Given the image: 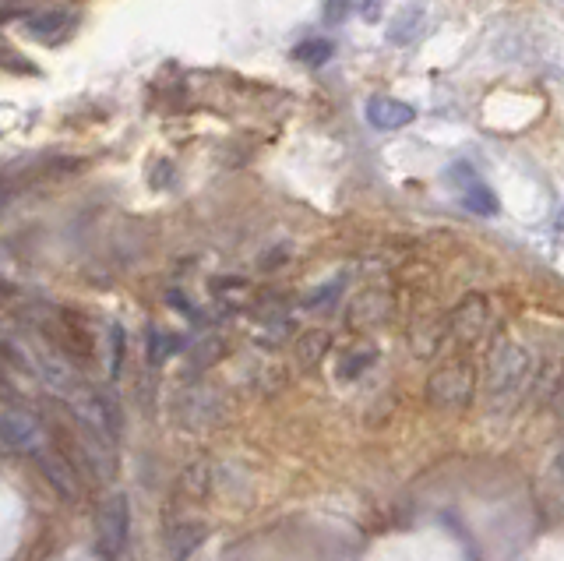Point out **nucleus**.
<instances>
[{
	"label": "nucleus",
	"instance_id": "nucleus-1",
	"mask_svg": "<svg viewBox=\"0 0 564 561\" xmlns=\"http://www.w3.org/2000/svg\"><path fill=\"white\" fill-rule=\"evenodd\" d=\"M533 382V357L519 343H498L487 360V403L494 410H512Z\"/></svg>",
	"mask_w": 564,
	"mask_h": 561
},
{
	"label": "nucleus",
	"instance_id": "nucleus-2",
	"mask_svg": "<svg viewBox=\"0 0 564 561\" xmlns=\"http://www.w3.org/2000/svg\"><path fill=\"white\" fill-rule=\"evenodd\" d=\"M476 396V371L466 360H452V364L438 367V371L427 378V399H431L438 410L459 413L473 403Z\"/></svg>",
	"mask_w": 564,
	"mask_h": 561
},
{
	"label": "nucleus",
	"instance_id": "nucleus-3",
	"mask_svg": "<svg viewBox=\"0 0 564 561\" xmlns=\"http://www.w3.org/2000/svg\"><path fill=\"white\" fill-rule=\"evenodd\" d=\"M0 434H4V445L8 452L18 456H32L46 449V434L39 427V420L29 410H18V406H4V417H0Z\"/></svg>",
	"mask_w": 564,
	"mask_h": 561
},
{
	"label": "nucleus",
	"instance_id": "nucleus-4",
	"mask_svg": "<svg viewBox=\"0 0 564 561\" xmlns=\"http://www.w3.org/2000/svg\"><path fill=\"white\" fill-rule=\"evenodd\" d=\"M448 180H452V187L459 191V202L466 205L469 212H476V216H498V212H501L498 195H494V191L483 184L480 173H476L469 163L448 166Z\"/></svg>",
	"mask_w": 564,
	"mask_h": 561
},
{
	"label": "nucleus",
	"instance_id": "nucleus-5",
	"mask_svg": "<svg viewBox=\"0 0 564 561\" xmlns=\"http://www.w3.org/2000/svg\"><path fill=\"white\" fill-rule=\"evenodd\" d=\"M127 498L124 494H110L103 505H99V537L110 554H120L127 547Z\"/></svg>",
	"mask_w": 564,
	"mask_h": 561
},
{
	"label": "nucleus",
	"instance_id": "nucleus-6",
	"mask_svg": "<svg viewBox=\"0 0 564 561\" xmlns=\"http://www.w3.org/2000/svg\"><path fill=\"white\" fill-rule=\"evenodd\" d=\"M25 29L39 39V43H60L78 29V11L75 8H43L36 15L25 18Z\"/></svg>",
	"mask_w": 564,
	"mask_h": 561
},
{
	"label": "nucleus",
	"instance_id": "nucleus-7",
	"mask_svg": "<svg viewBox=\"0 0 564 561\" xmlns=\"http://www.w3.org/2000/svg\"><path fill=\"white\" fill-rule=\"evenodd\" d=\"M367 120L374 131H402L416 120V110L402 99L392 96H371L367 99Z\"/></svg>",
	"mask_w": 564,
	"mask_h": 561
},
{
	"label": "nucleus",
	"instance_id": "nucleus-8",
	"mask_svg": "<svg viewBox=\"0 0 564 561\" xmlns=\"http://www.w3.org/2000/svg\"><path fill=\"white\" fill-rule=\"evenodd\" d=\"M490 322V311H487V300L483 297H466L459 307L452 311V336L459 343H473L487 332Z\"/></svg>",
	"mask_w": 564,
	"mask_h": 561
},
{
	"label": "nucleus",
	"instance_id": "nucleus-9",
	"mask_svg": "<svg viewBox=\"0 0 564 561\" xmlns=\"http://www.w3.org/2000/svg\"><path fill=\"white\" fill-rule=\"evenodd\" d=\"M208 540L205 523H177L166 537V558L170 561H187L191 554H198V547Z\"/></svg>",
	"mask_w": 564,
	"mask_h": 561
},
{
	"label": "nucleus",
	"instance_id": "nucleus-10",
	"mask_svg": "<svg viewBox=\"0 0 564 561\" xmlns=\"http://www.w3.org/2000/svg\"><path fill=\"white\" fill-rule=\"evenodd\" d=\"M423 25H427V15H423V8L409 4V8H402L399 15H395L392 29H388V43H392V46L416 43V39L423 36Z\"/></svg>",
	"mask_w": 564,
	"mask_h": 561
},
{
	"label": "nucleus",
	"instance_id": "nucleus-11",
	"mask_svg": "<svg viewBox=\"0 0 564 561\" xmlns=\"http://www.w3.org/2000/svg\"><path fill=\"white\" fill-rule=\"evenodd\" d=\"M332 53H335V46L321 36H311V39H304V43L293 46V60L304 64V68H321V64L332 60Z\"/></svg>",
	"mask_w": 564,
	"mask_h": 561
},
{
	"label": "nucleus",
	"instance_id": "nucleus-12",
	"mask_svg": "<svg viewBox=\"0 0 564 561\" xmlns=\"http://www.w3.org/2000/svg\"><path fill=\"white\" fill-rule=\"evenodd\" d=\"M36 463L43 466V473L53 480V484L60 487V491L67 494V498H75V494H78V484H75V477H71V470H67V466H64V459L53 456L50 449H43V452H39V456H36Z\"/></svg>",
	"mask_w": 564,
	"mask_h": 561
},
{
	"label": "nucleus",
	"instance_id": "nucleus-13",
	"mask_svg": "<svg viewBox=\"0 0 564 561\" xmlns=\"http://www.w3.org/2000/svg\"><path fill=\"white\" fill-rule=\"evenodd\" d=\"M149 357H152V364H159V360H166L170 353H177L180 346H184V339L180 336H166V332H159V329H152L149 332Z\"/></svg>",
	"mask_w": 564,
	"mask_h": 561
},
{
	"label": "nucleus",
	"instance_id": "nucleus-14",
	"mask_svg": "<svg viewBox=\"0 0 564 561\" xmlns=\"http://www.w3.org/2000/svg\"><path fill=\"white\" fill-rule=\"evenodd\" d=\"M374 364V350H357V353H349L346 360H342L339 364V378H357L360 371H364V367H371Z\"/></svg>",
	"mask_w": 564,
	"mask_h": 561
},
{
	"label": "nucleus",
	"instance_id": "nucleus-15",
	"mask_svg": "<svg viewBox=\"0 0 564 561\" xmlns=\"http://www.w3.org/2000/svg\"><path fill=\"white\" fill-rule=\"evenodd\" d=\"M120 360H124V329L110 325V374L113 378L120 374Z\"/></svg>",
	"mask_w": 564,
	"mask_h": 561
},
{
	"label": "nucleus",
	"instance_id": "nucleus-16",
	"mask_svg": "<svg viewBox=\"0 0 564 561\" xmlns=\"http://www.w3.org/2000/svg\"><path fill=\"white\" fill-rule=\"evenodd\" d=\"M184 487L194 494V498H201V494H205V487H208V470H205V466H187Z\"/></svg>",
	"mask_w": 564,
	"mask_h": 561
},
{
	"label": "nucleus",
	"instance_id": "nucleus-17",
	"mask_svg": "<svg viewBox=\"0 0 564 561\" xmlns=\"http://www.w3.org/2000/svg\"><path fill=\"white\" fill-rule=\"evenodd\" d=\"M325 346H328V336H325V332H314V336H307V339H304L300 353H304L307 364H314V360L321 357V350H325Z\"/></svg>",
	"mask_w": 564,
	"mask_h": 561
},
{
	"label": "nucleus",
	"instance_id": "nucleus-18",
	"mask_svg": "<svg viewBox=\"0 0 564 561\" xmlns=\"http://www.w3.org/2000/svg\"><path fill=\"white\" fill-rule=\"evenodd\" d=\"M346 8H349V0H328V11H325V22L335 25L346 18Z\"/></svg>",
	"mask_w": 564,
	"mask_h": 561
},
{
	"label": "nucleus",
	"instance_id": "nucleus-19",
	"mask_svg": "<svg viewBox=\"0 0 564 561\" xmlns=\"http://www.w3.org/2000/svg\"><path fill=\"white\" fill-rule=\"evenodd\" d=\"M360 15H364L367 22H378V18H381V0H364V4H360Z\"/></svg>",
	"mask_w": 564,
	"mask_h": 561
},
{
	"label": "nucleus",
	"instance_id": "nucleus-20",
	"mask_svg": "<svg viewBox=\"0 0 564 561\" xmlns=\"http://www.w3.org/2000/svg\"><path fill=\"white\" fill-rule=\"evenodd\" d=\"M554 226H557V230H564V209H561V212H557V219H554Z\"/></svg>",
	"mask_w": 564,
	"mask_h": 561
},
{
	"label": "nucleus",
	"instance_id": "nucleus-21",
	"mask_svg": "<svg viewBox=\"0 0 564 561\" xmlns=\"http://www.w3.org/2000/svg\"><path fill=\"white\" fill-rule=\"evenodd\" d=\"M557 466H561V473H564V449H561V456H557Z\"/></svg>",
	"mask_w": 564,
	"mask_h": 561
}]
</instances>
